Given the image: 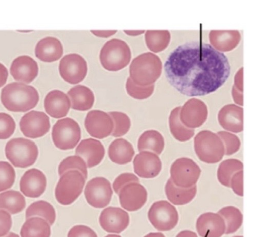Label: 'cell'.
<instances>
[{
	"label": "cell",
	"mask_w": 257,
	"mask_h": 237,
	"mask_svg": "<svg viewBox=\"0 0 257 237\" xmlns=\"http://www.w3.org/2000/svg\"><path fill=\"white\" fill-rule=\"evenodd\" d=\"M165 77L178 92L188 97L204 96L222 87L230 75L225 55L209 44L191 42L170 54L164 64Z\"/></svg>",
	"instance_id": "cell-1"
},
{
	"label": "cell",
	"mask_w": 257,
	"mask_h": 237,
	"mask_svg": "<svg viewBox=\"0 0 257 237\" xmlns=\"http://www.w3.org/2000/svg\"><path fill=\"white\" fill-rule=\"evenodd\" d=\"M1 99L8 111L25 113L36 107L40 96L38 91L33 86L13 82L3 88Z\"/></svg>",
	"instance_id": "cell-2"
},
{
	"label": "cell",
	"mask_w": 257,
	"mask_h": 237,
	"mask_svg": "<svg viewBox=\"0 0 257 237\" xmlns=\"http://www.w3.org/2000/svg\"><path fill=\"white\" fill-rule=\"evenodd\" d=\"M100 61L102 67L109 71H118L130 63L132 52L130 46L119 39L106 42L101 50Z\"/></svg>",
	"instance_id": "cell-3"
},
{
	"label": "cell",
	"mask_w": 257,
	"mask_h": 237,
	"mask_svg": "<svg viewBox=\"0 0 257 237\" xmlns=\"http://www.w3.org/2000/svg\"><path fill=\"white\" fill-rule=\"evenodd\" d=\"M194 149L201 161L210 164L221 161L225 153L221 139L210 131H202L197 134L194 138Z\"/></svg>",
	"instance_id": "cell-4"
},
{
	"label": "cell",
	"mask_w": 257,
	"mask_h": 237,
	"mask_svg": "<svg viewBox=\"0 0 257 237\" xmlns=\"http://www.w3.org/2000/svg\"><path fill=\"white\" fill-rule=\"evenodd\" d=\"M6 154L14 167L26 168L33 165L38 159L39 150L33 141L24 138H17L7 143Z\"/></svg>",
	"instance_id": "cell-5"
},
{
	"label": "cell",
	"mask_w": 257,
	"mask_h": 237,
	"mask_svg": "<svg viewBox=\"0 0 257 237\" xmlns=\"http://www.w3.org/2000/svg\"><path fill=\"white\" fill-rule=\"evenodd\" d=\"M86 179L78 170H69L64 173L55 190L58 202L63 205L72 204L83 191Z\"/></svg>",
	"instance_id": "cell-6"
},
{
	"label": "cell",
	"mask_w": 257,
	"mask_h": 237,
	"mask_svg": "<svg viewBox=\"0 0 257 237\" xmlns=\"http://www.w3.org/2000/svg\"><path fill=\"white\" fill-rule=\"evenodd\" d=\"M52 137L54 145L58 149L62 150L74 149L81 138L80 127L71 118L59 120L53 127Z\"/></svg>",
	"instance_id": "cell-7"
},
{
	"label": "cell",
	"mask_w": 257,
	"mask_h": 237,
	"mask_svg": "<svg viewBox=\"0 0 257 237\" xmlns=\"http://www.w3.org/2000/svg\"><path fill=\"white\" fill-rule=\"evenodd\" d=\"M201 172L200 167L193 160L189 158H180L172 165L170 178L176 186L189 188L196 185Z\"/></svg>",
	"instance_id": "cell-8"
},
{
	"label": "cell",
	"mask_w": 257,
	"mask_h": 237,
	"mask_svg": "<svg viewBox=\"0 0 257 237\" xmlns=\"http://www.w3.org/2000/svg\"><path fill=\"white\" fill-rule=\"evenodd\" d=\"M149 220L159 231H168L174 229L179 221L178 212L167 200L154 203L148 213Z\"/></svg>",
	"instance_id": "cell-9"
},
{
	"label": "cell",
	"mask_w": 257,
	"mask_h": 237,
	"mask_svg": "<svg viewBox=\"0 0 257 237\" xmlns=\"http://www.w3.org/2000/svg\"><path fill=\"white\" fill-rule=\"evenodd\" d=\"M111 183L105 178L97 177L90 180L84 194L87 203L96 208H103L111 202L113 195Z\"/></svg>",
	"instance_id": "cell-10"
},
{
	"label": "cell",
	"mask_w": 257,
	"mask_h": 237,
	"mask_svg": "<svg viewBox=\"0 0 257 237\" xmlns=\"http://www.w3.org/2000/svg\"><path fill=\"white\" fill-rule=\"evenodd\" d=\"M59 71L61 77L66 82L75 85L85 79L87 65L85 59L77 54H69L60 61Z\"/></svg>",
	"instance_id": "cell-11"
},
{
	"label": "cell",
	"mask_w": 257,
	"mask_h": 237,
	"mask_svg": "<svg viewBox=\"0 0 257 237\" xmlns=\"http://www.w3.org/2000/svg\"><path fill=\"white\" fill-rule=\"evenodd\" d=\"M50 126L49 117L44 112L35 111L26 114L20 122L24 135L32 139L44 136L49 131Z\"/></svg>",
	"instance_id": "cell-12"
},
{
	"label": "cell",
	"mask_w": 257,
	"mask_h": 237,
	"mask_svg": "<svg viewBox=\"0 0 257 237\" xmlns=\"http://www.w3.org/2000/svg\"><path fill=\"white\" fill-rule=\"evenodd\" d=\"M121 207L128 211L142 208L148 200V193L140 183L133 182L124 185L118 194Z\"/></svg>",
	"instance_id": "cell-13"
},
{
	"label": "cell",
	"mask_w": 257,
	"mask_h": 237,
	"mask_svg": "<svg viewBox=\"0 0 257 237\" xmlns=\"http://www.w3.org/2000/svg\"><path fill=\"white\" fill-rule=\"evenodd\" d=\"M85 126L91 136L102 139L112 133L114 123L108 114L94 110L87 114L85 120Z\"/></svg>",
	"instance_id": "cell-14"
},
{
	"label": "cell",
	"mask_w": 257,
	"mask_h": 237,
	"mask_svg": "<svg viewBox=\"0 0 257 237\" xmlns=\"http://www.w3.org/2000/svg\"><path fill=\"white\" fill-rule=\"evenodd\" d=\"M99 223L106 232L119 233L130 224V217L127 212L120 208L109 207L101 212Z\"/></svg>",
	"instance_id": "cell-15"
},
{
	"label": "cell",
	"mask_w": 257,
	"mask_h": 237,
	"mask_svg": "<svg viewBox=\"0 0 257 237\" xmlns=\"http://www.w3.org/2000/svg\"><path fill=\"white\" fill-rule=\"evenodd\" d=\"M135 172L140 177L152 178L162 170V162L158 155L149 151L141 152L134 160Z\"/></svg>",
	"instance_id": "cell-16"
},
{
	"label": "cell",
	"mask_w": 257,
	"mask_h": 237,
	"mask_svg": "<svg viewBox=\"0 0 257 237\" xmlns=\"http://www.w3.org/2000/svg\"><path fill=\"white\" fill-rule=\"evenodd\" d=\"M196 226L201 237H221L225 233V222L217 213L202 214L198 218Z\"/></svg>",
	"instance_id": "cell-17"
},
{
	"label": "cell",
	"mask_w": 257,
	"mask_h": 237,
	"mask_svg": "<svg viewBox=\"0 0 257 237\" xmlns=\"http://www.w3.org/2000/svg\"><path fill=\"white\" fill-rule=\"evenodd\" d=\"M47 187V178L40 170L32 169L28 170L21 178L20 188L26 196L38 198L45 191Z\"/></svg>",
	"instance_id": "cell-18"
},
{
	"label": "cell",
	"mask_w": 257,
	"mask_h": 237,
	"mask_svg": "<svg viewBox=\"0 0 257 237\" xmlns=\"http://www.w3.org/2000/svg\"><path fill=\"white\" fill-rule=\"evenodd\" d=\"M11 74L18 82L30 84L38 77L39 66L32 58L23 56L16 58L13 62Z\"/></svg>",
	"instance_id": "cell-19"
},
{
	"label": "cell",
	"mask_w": 257,
	"mask_h": 237,
	"mask_svg": "<svg viewBox=\"0 0 257 237\" xmlns=\"http://www.w3.org/2000/svg\"><path fill=\"white\" fill-rule=\"evenodd\" d=\"M76 154L86 162L87 167L93 168L101 162L105 149L101 142L93 138L82 140L76 150Z\"/></svg>",
	"instance_id": "cell-20"
},
{
	"label": "cell",
	"mask_w": 257,
	"mask_h": 237,
	"mask_svg": "<svg viewBox=\"0 0 257 237\" xmlns=\"http://www.w3.org/2000/svg\"><path fill=\"white\" fill-rule=\"evenodd\" d=\"M71 107V102L64 93L54 90L46 96L44 107L46 113L51 117L59 119L66 116Z\"/></svg>",
	"instance_id": "cell-21"
},
{
	"label": "cell",
	"mask_w": 257,
	"mask_h": 237,
	"mask_svg": "<svg viewBox=\"0 0 257 237\" xmlns=\"http://www.w3.org/2000/svg\"><path fill=\"white\" fill-rule=\"evenodd\" d=\"M35 56L42 62L52 63L60 60L63 56V48L57 38L47 37L37 44Z\"/></svg>",
	"instance_id": "cell-22"
},
{
	"label": "cell",
	"mask_w": 257,
	"mask_h": 237,
	"mask_svg": "<svg viewBox=\"0 0 257 237\" xmlns=\"http://www.w3.org/2000/svg\"><path fill=\"white\" fill-rule=\"evenodd\" d=\"M72 109L76 111H86L92 108L95 102V96L89 88L77 85L68 92Z\"/></svg>",
	"instance_id": "cell-23"
},
{
	"label": "cell",
	"mask_w": 257,
	"mask_h": 237,
	"mask_svg": "<svg viewBox=\"0 0 257 237\" xmlns=\"http://www.w3.org/2000/svg\"><path fill=\"white\" fill-rule=\"evenodd\" d=\"M108 154L112 162L122 165L132 161L135 151L130 142L123 138H119L110 144Z\"/></svg>",
	"instance_id": "cell-24"
},
{
	"label": "cell",
	"mask_w": 257,
	"mask_h": 237,
	"mask_svg": "<svg viewBox=\"0 0 257 237\" xmlns=\"http://www.w3.org/2000/svg\"><path fill=\"white\" fill-rule=\"evenodd\" d=\"M168 199L173 204L177 206L189 204L197 194L196 185L189 188H183L176 186L171 178L169 179L165 187Z\"/></svg>",
	"instance_id": "cell-25"
},
{
	"label": "cell",
	"mask_w": 257,
	"mask_h": 237,
	"mask_svg": "<svg viewBox=\"0 0 257 237\" xmlns=\"http://www.w3.org/2000/svg\"><path fill=\"white\" fill-rule=\"evenodd\" d=\"M165 147L163 136L158 131L149 130L145 132L140 137L138 148L139 152L149 151L159 155Z\"/></svg>",
	"instance_id": "cell-26"
},
{
	"label": "cell",
	"mask_w": 257,
	"mask_h": 237,
	"mask_svg": "<svg viewBox=\"0 0 257 237\" xmlns=\"http://www.w3.org/2000/svg\"><path fill=\"white\" fill-rule=\"evenodd\" d=\"M218 121L223 128L230 132L239 133L243 131L242 114L238 109L228 108L219 114Z\"/></svg>",
	"instance_id": "cell-27"
},
{
	"label": "cell",
	"mask_w": 257,
	"mask_h": 237,
	"mask_svg": "<svg viewBox=\"0 0 257 237\" xmlns=\"http://www.w3.org/2000/svg\"><path fill=\"white\" fill-rule=\"evenodd\" d=\"M22 237H50V225L39 217L27 219L21 229Z\"/></svg>",
	"instance_id": "cell-28"
},
{
	"label": "cell",
	"mask_w": 257,
	"mask_h": 237,
	"mask_svg": "<svg viewBox=\"0 0 257 237\" xmlns=\"http://www.w3.org/2000/svg\"><path fill=\"white\" fill-rule=\"evenodd\" d=\"M26 206V199L20 192L10 190L0 194V208L11 214L21 212Z\"/></svg>",
	"instance_id": "cell-29"
},
{
	"label": "cell",
	"mask_w": 257,
	"mask_h": 237,
	"mask_svg": "<svg viewBox=\"0 0 257 237\" xmlns=\"http://www.w3.org/2000/svg\"><path fill=\"white\" fill-rule=\"evenodd\" d=\"M243 169V164L239 160L229 159L223 161L218 167L217 178L223 186L230 188V180L236 172Z\"/></svg>",
	"instance_id": "cell-30"
},
{
	"label": "cell",
	"mask_w": 257,
	"mask_h": 237,
	"mask_svg": "<svg viewBox=\"0 0 257 237\" xmlns=\"http://www.w3.org/2000/svg\"><path fill=\"white\" fill-rule=\"evenodd\" d=\"M223 218L226 225L225 234L235 232L242 225L243 216L241 211L234 206H227L217 212Z\"/></svg>",
	"instance_id": "cell-31"
},
{
	"label": "cell",
	"mask_w": 257,
	"mask_h": 237,
	"mask_svg": "<svg viewBox=\"0 0 257 237\" xmlns=\"http://www.w3.org/2000/svg\"><path fill=\"white\" fill-rule=\"evenodd\" d=\"M34 216H39L44 218L50 225H53L56 219V213L54 207L44 200L35 202L27 208V219Z\"/></svg>",
	"instance_id": "cell-32"
},
{
	"label": "cell",
	"mask_w": 257,
	"mask_h": 237,
	"mask_svg": "<svg viewBox=\"0 0 257 237\" xmlns=\"http://www.w3.org/2000/svg\"><path fill=\"white\" fill-rule=\"evenodd\" d=\"M170 129L173 137L180 142L190 140L195 134L194 129L188 128L178 119L177 113H173L170 119Z\"/></svg>",
	"instance_id": "cell-33"
},
{
	"label": "cell",
	"mask_w": 257,
	"mask_h": 237,
	"mask_svg": "<svg viewBox=\"0 0 257 237\" xmlns=\"http://www.w3.org/2000/svg\"><path fill=\"white\" fill-rule=\"evenodd\" d=\"M69 170H78L87 178V165L85 161L81 157L71 156L64 159L60 164L59 173L61 176L64 173Z\"/></svg>",
	"instance_id": "cell-34"
},
{
	"label": "cell",
	"mask_w": 257,
	"mask_h": 237,
	"mask_svg": "<svg viewBox=\"0 0 257 237\" xmlns=\"http://www.w3.org/2000/svg\"><path fill=\"white\" fill-rule=\"evenodd\" d=\"M114 123V131L112 135L119 137L125 135L130 131L131 127V120L125 114L113 112L108 113Z\"/></svg>",
	"instance_id": "cell-35"
},
{
	"label": "cell",
	"mask_w": 257,
	"mask_h": 237,
	"mask_svg": "<svg viewBox=\"0 0 257 237\" xmlns=\"http://www.w3.org/2000/svg\"><path fill=\"white\" fill-rule=\"evenodd\" d=\"M15 178V171L11 164L7 161H0V192L12 188Z\"/></svg>",
	"instance_id": "cell-36"
},
{
	"label": "cell",
	"mask_w": 257,
	"mask_h": 237,
	"mask_svg": "<svg viewBox=\"0 0 257 237\" xmlns=\"http://www.w3.org/2000/svg\"><path fill=\"white\" fill-rule=\"evenodd\" d=\"M217 134L223 142L225 155H232L240 150L241 141L237 136L225 131L219 132Z\"/></svg>",
	"instance_id": "cell-37"
},
{
	"label": "cell",
	"mask_w": 257,
	"mask_h": 237,
	"mask_svg": "<svg viewBox=\"0 0 257 237\" xmlns=\"http://www.w3.org/2000/svg\"><path fill=\"white\" fill-rule=\"evenodd\" d=\"M16 123L13 118L9 114L0 113V139L9 138L15 132Z\"/></svg>",
	"instance_id": "cell-38"
},
{
	"label": "cell",
	"mask_w": 257,
	"mask_h": 237,
	"mask_svg": "<svg viewBox=\"0 0 257 237\" xmlns=\"http://www.w3.org/2000/svg\"><path fill=\"white\" fill-rule=\"evenodd\" d=\"M126 92L132 97L139 100L149 97L152 93V89L141 87L135 84L131 78H128L126 83Z\"/></svg>",
	"instance_id": "cell-39"
},
{
	"label": "cell",
	"mask_w": 257,
	"mask_h": 237,
	"mask_svg": "<svg viewBox=\"0 0 257 237\" xmlns=\"http://www.w3.org/2000/svg\"><path fill=\"white\" fill-rule=\"evenodd\" d=\"M137 182L139 183V178L135 174L131 173H125L118 176L114 180L113 187L114 191L117 194L120 189L128 183Z\"/></svg>",
	"instance_id": "cell-40"
},
{
	"label": "cell",
	"mask_w": 257,
	"mask_h": 237,
	"mask_svg": "<svg viewBox=\"0 0 257 237\" xmlns=\"http://www.w3.org/2000/svg\"><path fill=\"white\" fill-rule=\"evenodd\" d=\"M230 188L238 196H243V171L235 173L230 180Z\"/></svg>",
	"instance_id": "cell-41"
},
{
	"label": "cell",
	"mask_w": 257,
	"mask_h": 237,
	"mask_svg": "<svg viewBox=\"0 0 257 237\" xmlns=\"http://www.w3.org/2000/svg\"><path fill=\"white\" fill-rule=\"evenodd\" d=\"M68 237H98L96 233L85 225H76L69 230Z\"/></svg>",
	"instance_id": "cell-42"
},
{
	"label": "cell",
	"mask_w": 257,
	"mask_h": 237,
	"mask_svg": "<svg viewBox=\"0 0 257 237\" xmlns=\"http://www.w3.org/2000/svg\"><path fill=\"white\" fill-rule=\"evenodd\" d=\"M12 226L11 215L8 212L0 209V237L7 235Z\"/></svg>",
	"instance_id": "cell-43"
},
{
	"label": "cell",
	"mask_w": 257,
	"mask_h": 237,
	"mask_svg": "<svg viewBox=\"0 0 257 237\" xmlns=\"http://www.w3.org/2000/svg\"><path fill=\"white\" fill-rule=\"evenodd\" d=\"M9 76L7 68L2 63H0V88L3 87L7 83Z\"/></svg>",
	"instance_id": "cell-44"
},
{
	"label": "cell",
	"mask_w": 257,
	"mask_h": 237,
	"mask_svg": "<svg viewBox=\"0 0 257 237\" xmlns=\"http://www.w3.org/2000/svg\"><path fill=\"white\" fill-rule=\"evenodd\" d=\"M94 35L101 38H108L116 33L117 31H90Z\"/></svg>",
	"instance_id": "cell-45"
},
{
	"label": "cell",
	"mask_w": 257,
	"mask_h": 237,
	"mask_svg": "<svg viewBox=\"0 0 257 237\" xmlns=\"http://www.w3.org/2000/svg\"><path fill=\"white\" fill-rule=\"evenodd\" d=\"M176 237H198L197 234L192 231L183 230L180 232Z\"/></svg>",
	"instance_id": "cell-46"
},
{
	"label": "cell",
	"mask_w": 257,
	"mask_h": 237,
	"mask_svg": "<svg viewBox=\"0 0 257 237\" xmlns=\"http://www.w3.org/2000/svg\"><path fill=\"white\" fill-rule=\"evenodd\" d=\"M124 32L130 36H138L140 34H141L143 33V31H126L124 30Z\"/></svg>",
	"instance_id": "cell-47"
},
{
	"label": "cell",
	"mask_w": 257,
	"mask_h": 237,
	"mask_svg": "<svg viewBox=\"0 0 257 237\" xmlns=\"http://www.w3.org/2000/svg\"><path fill=\"white\" fill-rule=\"evenodd\" d=\"M144 237H165V236L161 232H151Z\"/></svg>",
	"instance_id": "cell-48"
},
{
	"label": "cell",
	"mask_w": 257,
	"mask_h": 237,
	"mask_svg": "<svg viewBox=\"0 0 257 237\" xmlns=\"http://www.w3.org/2000/svg\"><path fill=\"white\" fill-rule=\"evenodd\" d=\"M5 237H20V236L14 232H10Z\"/></svg>",
	"instance_id": "cell-49"
},
{
	"label": "cell",
	"mask_w": 257,
	"mask_h": 237,
	"mask_svg": "<svg viewBox=\"0 0 257 237\" xmlns=\"http://www.w3.org/2000/svg\"><path fill=\"white\" fill-rule=\"evenodd\" d=\"M105 237H121V236L120 235H117V234H110L107 235Z\"/></svg>",
	"instance_id": "cell-50"
},
{
	"label": "cell",
	"mask_w": 257,
	"mask_h": 237,
	"mask_svg": "<svg viewBox=\"0 0 257 237\" xmlns=\"http://www.w3.org/2000/svg\"><path fill=\"white\" fill-rule=\"evenodd\" d=\"M233 237H243L242 235H236Z\"/></svg>",
	"instance_id": "cell-51"
}]
</instances>
